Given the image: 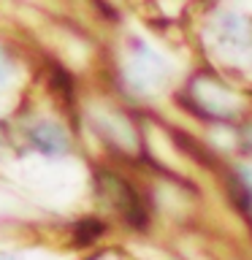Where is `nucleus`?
Instances as JSON below:
<instances>
[{"label": "nucleus", "mask_w": 252, "mask_h": 260, "mask_svg": "<svg viewBox=\"0 0 252 260\" xmlns=\"http://www.w3.org/2000/svg\"><path fill=\"white\" fill-rule=\"evenodd\" d=\"M98 187H101V192L106 195V201H109L130 225H144L146 222L144 203H141V198H138V192L125 182V179H119L117 174H106L103 171L101 179H98Z\"/></svg>", "instance_id": "f257e3e1"}, {"label": "nucleus", "mask_w": 252, "mask_h": 260, "mask_svg": "<svg viewBox=\"0 0 252 260\" xmlns=\"http://www.w3.org/2000/svg\"><path fill=\"white\" fill-rule=\"evenodd\" d=\"M125 73L136 89H152L158 81L166 79V65L141 41H133V49H130V57L125 62Z\"/></svg>", "instance_id": "f03ea898"}, {"label": "nucleus", "mask_w": 252, "mask_h": 260, "mask_svg": "<svg viewBox=\"0 0 252 260\" xmlns=\"http://www.w3.org/2000/svg\"><path fill=\"white\" fill-rule=\"evenodd\" d=\"M30 141L36 149H41L44 154H62L68 149V136L62 133L52 122H38V125L30 127Z\"/></svg>", "instance_id": "7ed1b4c3"}, {"label": "nucleus", "mask_w": 252, "mask_h": 260, "mask_svg": "<svg viewBox=\"0 0 252 260\" xmlns=\"http://www.w3.org/2000/svg\"><path fill=\"white\" fill-rule=\"evenodd\" d=\"M6 73H8V62L3 60V54H0V84L6 81Z\"/></svg>", "instance_id": "20e7f679"}, {"label": "nucleus", "mask_w": 252, "mask_h": 260, "mask_svg": "<svg viewBox=\"0 0 252 260\" xmlns=\"http://www.w3.org/2000/svg\"><path fill=\"white\" fill-rule=\"evenodd\" d=\"M244 146H247V149H252V127L244 130Z\"/></svg>", "instance_id": "39448f33"}, {"label": "nucleus", "mask_w": 252, "mask_h": 260, "mask_svg": "<svg viewBox=\"0 0 252 260\" xmlns=\"http://www.w3.org/2000/svg\"><path fill=\"white\" fill-rule=\"evenodd\" d=\"M0 260H16V257H11V255H0Z\"/></svg>", "instance_id": "423d86ee"}]
</instances>
